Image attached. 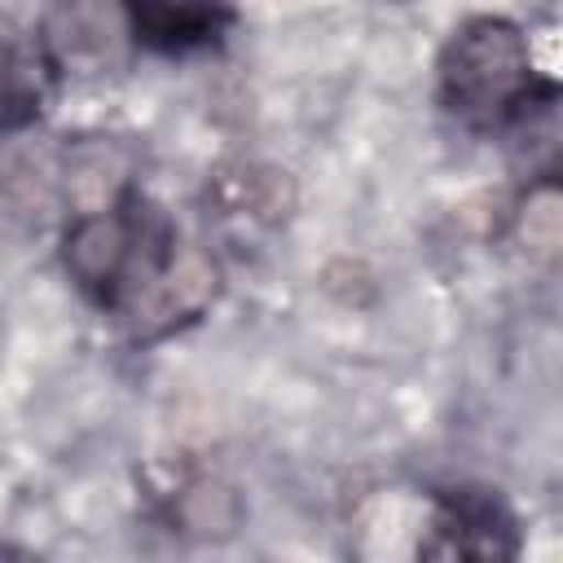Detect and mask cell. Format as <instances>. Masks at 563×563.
Segmentation results:
<instances>
[{
	"mask_svg": "<svg viewBox=\"0 0 563 563\" xmlns=\"http://www.w3.org/2000/svg\"><path fill=\"white\" fill-rule=\"evenodd\" d=\"M62 264L84 299L136 339H158L194 321L216 295L211 260L185 246L176 220L132 185L66 224Z\"/></svg>",
	"mask_w": 563,
	"mask_h": 563,
	"instance_id": "1",
	"label": "cell"
},
{
	"mask_svg": "<svg viewBox=\"0 0 563 563\" xmlns=\"http://www.w3.org/2000/svg\"><path fill=\"white\" fill-rule=\"evenodd\" d=\"M440 106L479 136L510 132L528 123L532 110L554 101V84L537 70L528 35L506 18H471L462 22L435 66Z\"/></svg>",
	"mask_w": 563,
	"mask_h": 563,
	"instance_id": "2",
	"label": "cell"
},
{
	"mask_svg": "<svg viewBox=\"0 0 563 563\" xmlns=\"http://www.w3.org/2000/svg\"><path fill=\"white\" fill-rule=\"evenodd\" d=\"M519 550V532L501 497L488 488H444L435 493L427 537L418 554L427 559H510Z\"/></svg>",
	"mask_w": 563,
	"mask_h": 563,
	"instance_id": "3",
	"label": "cell"
},
{
	"mask_svg": "<svg viewBox=\"0 0 563 563\" xmlns=\"http://www.w3.org/2000/svg\"><path fill=\"white\" fill-rule=\"evenodd\" d=\"M57 88V53L0 13V132H18L35 123Z\"/></svg>",
	"mask_w": 563,
	"mask_h": 563,
	"instance_id": "4",
	"label": "cell"
},
{
	"mask_svg": "<svg viewBox=\"0 0 563 563\" xmlns=\"http://www.w3.org/2000/svg\"><path fill=\"white\" fill-rule=\"evenodd\" d=\"M132 40L150 53H198L233 26L229 0H119Z\"/></svg>",
	"mask_w": 563,
	"mask_h": 563,
	"instance_id": "5",
	"label": "cell"
}]
</instances>
